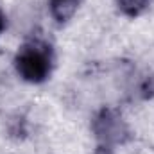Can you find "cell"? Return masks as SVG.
<instances>
[{
	"label": "cell",
	"instance_id": "6da1fadb",
	"mask_svg": "<svg viewBox=\"0 0 154 154\" xmlns=\"http://www.w3.org/2000/svg\"><path fill=\"white\" fill-rule=\"evenodd\" d=\"M14 63L18 74L25 81L43 82L52 70V50L47 43L34 39L20 48Z\"/></svg>",
	"mask_w": 154,
	"mask_h": 154
},
{
	"label": "cell",
	"instance_id": "7a4b0ae2",
	"mask_svg": "<svg viewBox=\"0 0 154 154\" xmlns=\"http://www.w3.org/2000/svg\"><path fill=\"white\" fill-rule=\"evenodd\" d=\"M91 129H93L97 140L102 142L106 147L124 143L131 138L129 125L125 124L122 115L113 111V109H100L93 116Z\"/></svg>",
	"mask_w": 154,
	"mask_h": 154
},
{
	"label": "cell",
	"instance_id": "3957f363",
	"mask_svg": "<svg viewBox=\"0 0 154 154\" xmlns=\"http://www.w3.org/2000/svg\"><path fill=\"white\" fill-rule=\"evenodd\" d=\"M79 0H50V13L59 23L70 20L77 11Z\"/></svg>",
	"mask_w": 154,
	"mask_h": 154
},
{
	"label": "cell",
	"instance_id": "277c9868",
	"mask_svg": "<svg viewBox=\"0 0 154 154\" xmlns=\"http://www.w3.org/2000/svg\"><path fill=\"white\" fill-rule=\"evenodd\" d=\"M116 4L127 16H138L149 5V0H116Z\"/></svg>",
	"mask_w": 154,
	"mask_h": 154
},
{
	"label": "cell",
	"instance_id": "5b68a950",
	"mask_svg": "<svg viewBox=\"0 0 154 154\" xmlns=\"http://www.w3.org/2000/svg\"><path fill=\"white\" fill-rule=\"evenodd\" d=\"M93 154H113V152H111V151H109V149L104 145V147H99V149H97Z\"/></svg>",
	"mask_w": 154,
	"mask_h": 154
},
{
	"label": "cell",
	"instance_id": "8992f818",
	"mask_svg": "<svg viewBox=\"0 0 154 154\" xmlns=\"http://www.w3.org/2000/svg\"><path fill=\"white\" fill-rule=\"evenodd\" d=\"M4 27H5V16H4V13L0 11V34H2V31H4Z\"/></svg>",
	"mask_w": 154,
	"mask_h": 154
}]
</instances>
